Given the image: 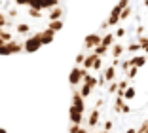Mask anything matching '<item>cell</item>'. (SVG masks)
Listing matches in <instances>:
<instances>
[{
	"mask_svg": "<svg viewBox=\"0 0 148 133\" xmlns=\"http://www.w3.org/2000/svg\"><path fill=\"white\" fill-rule=\"evenodd\" d=\"M66 19V8L44 10L21 0H0V55H27L53 42Z\"/></svg>",
	"mask_w": 148,
	"mask_h": 133,
	"instance_id": "6da1fadb",
	"label": "cell"
},
{
	"mask_svg": "<svg viewBox=\"0 0 148 133\" xmlns=\"http://www.w3.org/2000/svg\"><path fill=\"white\" fill-rule=\"evenodd\" d=\"M25 4L36 6V8H44V10H59V8H66L65 0H21Z\"/></svg>",
	"mask_w": 148,
	"mask_h": 133,
	"instance_id": "7a4b0ae2",
	"label": "cell"
},
{
	"mask_svg": "<svg viewBox=\"0 0 148 133\" xmlns=\"http://www.w3.org/2000/svg\"><path fill=\"white\" fill-rule=\"evenodd\" d=\"M0 131H2V129H0Z\"/></svg>",
	"mask_w": 148,
	"mask_h": 133,
	"instance_id": "3957f363",
	"label": "cell"
}]
</instances>
